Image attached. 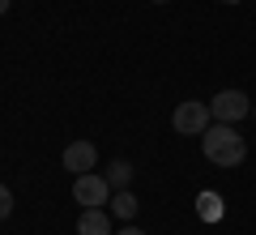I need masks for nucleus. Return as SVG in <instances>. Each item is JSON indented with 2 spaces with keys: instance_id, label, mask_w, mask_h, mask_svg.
Segmentation results:
<instances>
[{
  "instance_id": "1",
  "label": "nucleus",
  "mask_w": 256,
  "mask_h": 235,
  "mask_svg": "<svg viewBox=\"0 0 256 235\" xmlns=\"http://www.w3.org/2000/svg\"><path fill=\"white\" fill-rule=\"evenodd\" d=\"M201 154L214 167H239L248 158V141L235 133V124H218V120H214L201 133Z\"/></svg>"
},
{
  "instance_id": "2",
  "label": "nucleus",
  "mask_w": 256,
  "mask_h": 235,
  "mask_svg": "<svg viewBox=\"0 0 256 235\" xmlns=\"http://www.w3.org/2000/svg\"><path fill=\"white\" fill-rule=\"evenodd\" d=\"M210 124H214V111H210V103H201V99H184L180 107H175V116H171V128L180 137H201Z\"/></svg>"
},
{
  "instance_id": "3",
  "label": "nucleus",
  "mask_w": 256,
  "mask_h": 235,
  "mask_svg": "<svg viewBox=\"0 0 256 235\" xmlns=\"http://www.w3.org/2000/svg\"><path fill=\"white\" fill-rule=\"evenodd\" d=\"M111 184H107V175H98V171H86V175H73V201L82 209H94V205H107L111 201Z\"/></svg>"
},
{
  "instance_id": "4",
  "label": "nucleus",
  "mask_w": 256,
  "mask_h": 235,
  "mask_svg": "<svg viewBox=\"0 0 256 235\" xmlns=\"http://www.w3.org/2000/svg\"><path fill=\"white\" fill-rule=\"evenodd\" d=\"M210 111H214L218 124H235V120H248L252 103H248L244 90H218V94H214V103H210Z\"/></svg>"
},
{
  "instance_id": "5",
  "label": "nucleus",
  "mask_w": 256,
  "mask_h": 235,
  "mask_svg": "<svg viewBox=\"0 0 256 235\" xmlns=\"http://www.w3.org/2000/svg\"><path fill=\"white\" fill-rule=\"evenodd\" d=\"M64 171H73V175H86V171H94V163H98V145L94 141H73L68 150H64Z\"/></svg>"
},
{
  "instance_id": "6",
  "label": "nucleus",
  "mask_w": 256,
  "mask_h": 235,
  "mask_svg": "<svg viewBox=\"0 0 256 235\" xmlns=\"http://www.w3.org/2000/svg\"><path fill=\"white\" fill-rule=\"evenodd\" d=\"M77 235H116V231H111V214L102 205L82 209V218H77Z\"/></svg>"
},
{
  "instance_id": "7",
  "label": "nucleus",
  "mask_w": 256,
  "mask_h": 235,
  "mask_svg": "<svg viewBox=\"0 0 256 235\" xmlns=\"http://www.w3.org/2000/svg\"><path fill=\"white\" fill-rule=\"evenodd\" d=\"M137 197H132V192L128 188H120V192H111V214L116 218H124V222H132V218H137Z\"/></svg>"
},
{
  "instance_id": "8",
  "label": "nucleus",
  "mask_w": 256,
  "mask_h": 235,
  "mask_svg": "<svg viewBox=\"0 0 256 235\" xmlns=\"http://www.w3.org/2000/svg\"><path fill=\"white\" fill-rule=\"evenodd\" d=\"M196 218H201V222H218L222 218V197L218 192H201V197H196Z\"/></svg>"
},
{
  "instance_id": "9",
  "label": "nucleus",
  "mask_w": 256,
  "mask_h": 235,
  "mask_svg": "<svg viewBox=\"0 0 256 235\" xmlns=\"http://www.w3.org/2000/svg\"><path fill=\"white\" fill-rule=\"evenodd\" d=\"M107 184L111 188H128V184H132V163H128V158H116V163H111V175H107Z\"/></svg>"
},
{
  "instance_id": "10",
  "label": "nucleus",
  "mask_w": 256,
  "mask_h": 235,
  "mask_svg": "<svg viewBox=\"0 0 256 235\" xmlns=\"http://www.w3.org/2000/svg\"><path fill=\"white\" fill-rule=\"evenodd\" d=\"M13 214V192H9V184H0V222Z\"/></svg>"
},
{
  "instance_id": "11",
  "label": "nucleus",
  "mask_w": 256,
  "mask_h": 235,
  "mask_svg": "<svg viewBox=\"0 0 256 235\" xmlns=\"http://www.w3.org/2000/svg\"><path fill=\"white\" fill-rule=\"evenodd\" d=\"M116 235H146V231H141V226H132V222H128V226H120Z\"/></svg>"
},
{
  "instance_id": "12",
  "label": "nucleus",
  "mask_w": 256,
  "mask_h": 235,
  "mask_svg": "<svg viewBox=\"0 0 256 235\" xmlns=\"http://www.w3.org/2000/svg\"><path fill=\"white\" fill-rule=\"evenodd\" d=\"M9 5H13V0H0V13H9Z\"/></svg>"
},
{
  "instance_id": "13",
  "label": "nucleus",
  "mask_w": 256,
  "mask_h": 235,
  "mask_svg": "<svg viewBox=\"0 0 256 235\" xmlns=\"http://www.w3.org/2000/svg\"><path fill=\"white\" fill-rule=\"evenodd\" d=\"M222 5H244V0H222Z\"/></svg>"
},
{
  "instance_id": "14",
  "label": "nucleus",
  "mask_w": 256,
  "mask_h": 235,
  "mask_svg": "<svg viewBox=\"0 0 256 235\" xmlns=\"http://www.w3.org/2000/svg\"><path fill=\"white\" fill-rule=\"evenodd\" d=\"M150 5H166V0H150Z\"/></svg>"
},
{
  "instance_id": "15",
  "label": "nucleus",
  "mask_w": 256,
  "mask_h": 235,
  "mask_svg": "<svg viewBox=\"0 0 256 235\" xmlns=\"http://www.w3.org/2000/svg\"><path fill=\"white\" fill-rule=\"evenodd\" d=\"M252 120H256V103H252Z\"/></svg>"
}]
</instances>
